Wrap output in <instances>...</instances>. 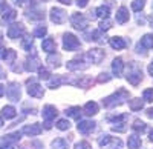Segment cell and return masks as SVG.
<instances>
[{
    "label": "cell",
    "instance_id": "22",
    "mask_svg": "<svg viewBox=\"0 0 153 149\" xmlns=\"http://www.w3.org/2000/svg\"><path fill=\"white\" fill-rule=\"evenodd\" d=\"M2 57H3V60L6 61V63H14V60H16V57H17V52L14 51V49H3V54H2Z\"/></svg>",
    "mask_w": 153,
    "mask_h": 149
},
{
    "label": "cell",
    "instance_id": "43",
    "mask_svg": "<svg viewBox=\"0 0 153 149\" xmlns=\"http://www.w3.org/2000/svg\"><path fill=\"white\" fill-rule=\"evenodd\" d=\"M75 149H92V146L89 145L87 142H78L75 145Z\"/></svg>",
    "mask_w": 153,
    "mask_h": 149
},
{
    "label": "cell",
    "instance_id": "9",
    "mask_svg": "<svg viewBox=\"0 0 153 149\" xmlns=\"http://www.w3.org/2000/svg\"><path fill=\"white\" fill-rule=\"evenodd\" d=\"M51 20L55 25H61L66 20V11H63L61 8H52L51 9Z\"/></svg>",
    "mask_w": 153,
    "mask_h": 149
},
{
    "label": "cell",
    "instance_id": "53",
    "mask_svg": "<svg viewBox=\"0 0 153 149\" xmlns=\"http://www.w3.org/2000/svg\"><path fill=\"white\" fill-rule=\"evenodd\" d=\"M2 126H3V118L0 117V128H2Z\"/></svg>",
    "mask_w": 153,
    "mask_h": 149
},
{
    "label": "cell",
    "instance_id": "8",
    "mask_svg": "<svg viewBox=\"0 0 153 149\" xmlns=\"http://www.w3.org/2000/svg\"><path fill=\"white\" fill-rule=\"evenodd\" d=\"M6 95H8V98L9 100H12V102H19L20 100V86L17 85V83H9V86L6 88Z\"/></svg>",
    "mask_w": 153,
    "mask_h": 149
},
{
    "label": "cell",
    "instance_id": "18",
    "mask_svg": "<svg viewBox=\"0 0 153 149\" xmlns=\"http://www.w3.org/2000/svg\"><path fill=\"white\" fill-rule=\"evenodd\" d=\"M42 48H43V51L49 52V54H54L55 52V49H57V45L52 39H45L43 43H42Z\"/></svg>",
    "mask_w": 153,
    "mask_h": 149
},
{
    "label": "cell",
    "instance_id": "5",
    "mask_svg": "<svg viewBox=\"0 0 153 149\" xmlns=\"http://www.w3.org/2000/svg\"><path fill=\"white\" fill-rule=\"evenodd\" d=\"M28 94L31 97H35V98H42L45 95V91L43 88L38 83H35L34 80H28Z\"/></svg>",
    "mask_w": 153,
    "mask_h": 149
},
{
    "label": "cell",
    "instance_id": "35",
    "mask_svg": "<svg viewBox=\"0 0 153 149\" xmlns=\"http://www.w3.org/2000/svg\"><path fill=\"white\" fill-rule=\"evenodd\" d=\"M65 82V79H61L60 76H57V77H54V79H51L49 80V88H52V89H55V88H58V86Z\"/></svg>",
    "mask_w": 153,
    "mask_h": 149
},
{
    "label": "cell",
    "instance_id": "15",
    "mask_svg": "<svg viewBox=\"0 0 153 149\" xmlns=\"http://www.w3.org/2000/svg\"><path fill=\"white\" fill-rule=\"evenodd\" d=\"M66 66H68V69H71V71H80V69H86V68H87V65L84 63V61L80 60V57L75 58V60L68 61Z\"/></svg>",
    "mask_w": 153,
    "mask_h": 149
},
{
    "label": "cell",
    "instance_id": "23",
    "mask_svg": "<svg viewBox=\"0 0 153 149\" xmlns=\"http://www.w3.org/2000/svg\"><path fill=\"white\" fill-rule=\"evenodd\" d=\"M139 46H143L146 49H152L153 48V34H146L143 35V39H141V45Z\"/></svg>",
    "mask_w": 153,
    "mask_h": 149
},
{
    "label": "cell",
    "instance_id": "11",
    "mask_svg": "<svg viewBox=\"0 0 153 149\" xmlns=\"http://www.w3.org/2000/svg\"><path fill=\"white\" fill-rule=\"evenodd\" d=\"M38 68H40V60H38V57L34 54L32 57H28L26 61H25V69L29 71V72H34L37 71Z\"/></svg>",
    "mask_w": 153,
    "mask_h": 149
},
{
    "label": "cell",
    "instance_id": "14",
    "mask_svg": "<svg viewBox=\"0 0 153 149\" xmlns=\"http://www.w3.org/2000/svg\"><path fill=\"white\" fill-rule=\"evenodd\" d=\"M43 118L46 120V121H51V120H54L55 117H57V109H55V106H52V105H46L45 108H43Z\"/></svg>",
    "mask_w": 153,
    "mask_h": 149
},
{
    "label": "cell",
    "instance_id": "17",
    "mask_svg": "<svg viewBox=\"0 0 153 149\" xmlns=\"http://www.w3.org/2000/svg\"><path fill=\"white\" fill-rule=\"evenodd\" d=\"M127 20H129V11H127L126 6H121V8L117 11V22H118L120 25H123V23H126Z\"/></svg>",
    "mask_w": 153,
    "mask_h": 149
},
{
    "label": "cell",
    "instance_id": "12",
    "mask_svg": "<svg viewBox=\"0 0 153 149\" xmlns=\"http://www.w3.org/2000/svg\"><path fill=\"white\" fill-rule=\"evenodd\" d=\"M76 128H78V132H81L83 135H87V134H91L95 129V121H89V120L80 121Z\"/></svg>",
    "mask_w": 153,
    "mask_h": 149
},
{
    "label": "cell",
    "instance_id": "26",
    "mask_svg": "<svg viewBox=\"0 0 153 149\" xmlns=\"http://www.w3.org/2000/svg\"><path fill=\"white\" fill-rule=\"evenodd\" d=\"M2 114H3L5 118H14V117L17 115V111H16L14 106H5V108L2 109Z\"/></svg>",
    "mask_w": 153,
    "mask_h": 149
},
{
    "label": "cell",
    "instance_id": "10",
    "mask_svg": "<svg viewBox=\"0 0 153 149\" xmlns=\"http://www.w3.org/2000/svg\"><path fill=\"white\" fill-rule=\"evenodd\" d=\"M22 132L26 134V135H29V137H35V135H40V134H42V126L38 125V123H32V125L23 126Z\"/></svg>",
    "mask_w": 153,
    "mask_h": 149
},
{
    "label": "cell",
    "instance_id": "36",
    "mask_svg": "<svg viewBox=\"0 0 153 149\" xmlns=\"http://www.w3.org/2000/svg\"><path fill=\"white\" fill-rule=\"evenodd\" d=\"M60 61H61V57H60L58 54H55V55H49V57H48V63H51V65L55 66V68L60 66Z\"/></svg>",
    "mask_w": 153,
    "mask_h": 149
},
{
    "label": "cell",
    "instance_id": "21",
    "mask_svg": "<svg viewBox=\"0 0 153 149\" xmlns=\"http://www.w3.org/2000/svg\"><path fill=\"white\" fill-rule=\"evenodd\" d=\"M127 145H129V149H139L143 143H141V139H139L136 134H133V135H129Z\"/></svg>",
    "mask_w": 153,
    "mask_h": 149
},
{
    "label": "cell",
    "instance_id": "33",
    "mask_svg": "<svg viewBox=\"0 0 153 149\" xmlns=\"http://www.w3.org/2000/svg\"><path fill=\"white\" fill-rule=\"evenodd\" d=\"M52 148L54 149H68V142L65 139H55L52 142Z\"/></svg>",
    "mask_w": 153,
    "mask_h": 149
},
{
    "label": "cell",
    "instance_id": "6",
    "mask_svg": "<svg viewBox=\"0 0 153 149\" xmlns=\"http://www.w3.org/2000/svg\"><path fill=\"white\" fill-rule=\"evenodd\" d=\"M25 34V26L22 23H12L11 26L8 28V37L9 39H19L20 35H23Z\"/></svg>",
    "mask_w": 153,
    "mask_h": 149
},
{
    "label": "cell",
    "instance_id": "16",
    "mask_svg": "<svg viewBox=\"0 0 153 149\" xmlns=\"http://www.w3.org/2000/svg\"><path fill=\"white\" fill-rule=\"evenodd\" d=\"M123 69H124V63H123V58L121 57H118V58H115L113 61H112V71H113V74L117 77H120L121 74H123Z\"/></svg>",
    "mask_w": 153,
    "mask_h": 149
},
{
    "label": "cell",
    "instance_id": "20",
    "mask_svg": "<svg viewBox=\"0 0 153 149\" xmlns=\"http://www.w3.org/2000/svg\"><path fill=\"white\" fill-rule=\"evenodd\" d=\"M83 111H84L86 115H95V114H98V105L95 102H87L84 105Z\"/></svg>",
    "mask_w": 153,
    "mask_h": 149
},
{
    "label": "cell",
    "instance_id": "3",
    "mask_svg": "<svg viewBox=\"0 0 153 149\" xmlns=\"http://www.w3.org/2000/svg\"><path fill=\"white\" fill-rule=\"evenodd\" d=\"M106 57L104 51L103 49H100V48H94V49H89L87 54H86V58L91 61V63H101L103 61V58Z\"/></svg>",
    "mask_w": 153,
    "mask_h": 149
},
{
    "label": "cell",
    "instance_id": "29",
    "mask_svg": "<svg viewBox=\"0 0 153 149\" xmlns=\"http://www.w3.org/2000/svg\"><path fill=\"white\" fill-rule=\"evenodd\" d=\"M129 106L132 111H141L144 106V100H141V98H133V100H130Z\"/></svg>",
    "mask_w": 153,
    "mask_h": 149
},
{
    "label": "cell",
    "instance_id": "52",
    "mask_svg": "<svg viewBox=\"0 0 153 149\" xmlns=\"http://www.w3.org/2000/svg\"><path fill=\"white\" fill-rule=\"evenodd\" d=\"M149 139H150V142H153V131L150 132V137H149Z\"/></svg>",
    "mask_w": 153,
    "mask_h": 149
},
{
    "label": "cell",
    "instance_id": "27",
    "mask_svg": "<svg viewBox=\"0 0 153 149\" xmlns=\"http://www.w3.org/2000/svg\"><path fill=\"white\" fill-rule=\"evenodd\" d=\"M109 14H110V12H109V6H100V8H97L95 9V16H98V17H101V19H109Z\"/></svg>",
    "mask_w": 153,
    "mask_h": 149
},
{
    "label": "cell",
    "instance_id": "2",
    "mask_svg": "<svg viewBox=\"0 0 153 149\" xmlns=\"http://www.w3.org/2000/svg\"><path fill=\"white\" fill-rule=\"evenodd\" d=\"M63 48H65L66 51H76V49L80 48V40L76 39L74 34L68 32V34L63 35Z\"/></svg>",
    "mask_w": 153,
    "mask_h": 149
},
{
    "label": "cell",
    "instance_id": "42",
    "mask_svg": "<svg viewBox=\"0 0 153 149\" xmlns=\"http://www.w3.org/2000/svg\"><path fill=\"white\" fill-rule=\"evenodd\" d=\"M110 79H112V77L109 76L107 72H101L100 76H98V82H100V83H106V82H109Z\"/></svg>",
    "mask_w": 153,
    "mask_h": 149
},
{
    "label": "cell",
    "instance_id": "50",
    "mask_svg": "<svg viewBox=\"0 0 153 149\" xmlns=\"http://www.w3.org/2000/svg\"><path fill=\"white\" fill-rule=\"evenodd\" d=\"M3 94H5V86L0 85V97H3Z\"/></svg>",
    "mask_w": 153,
    "mask_h": 149
},
{
    "label": "cell",
    "instance_id": "34",
    "mask_svg": "<svg viewBox=\"0 0 153 149\" xmlns=\"http://www.w3.org/2000/svg\"><path fill=\"white\" fill-rule=\"evenodd\" d=\"M28 17L31 19V20H42V19H45V14L42 11H37V9H31L29 12H28Z\"/></svg>",
    "mask_w": 153,
    "mask_h": 149
},
{
    "label": "cell",
    "instance_id": "45",
    "mask_svg": "<svg viewBox=\"0 0 153 149\" xmlns=\"http://www.w3.org/2000/svg\"><path fill=\"white\" fill-rule=\"evenodd\" d=\"M0 149H17L12 143H6V142H3V145L0 146Z\"/></svg>",
    "mask_w": 153,
    "mask_h": 149
},
{
    "label": "cell",
    "instance_id": "39",
    "mask_svg": "<svg viewBox=\"0 0 153 149\" xmlns=\"http://www.w3.org/2000/svg\"><path fill=\"white\" fill-rule=\"evenodd\" d=\"M144 5H146L144 0H133L132 2V9L133 11H141L144 8Z\"/></svg>",
    "mask_w": 153,
    "mask_h": 149
},
{
    "label": "cell",
    "instance_id": "48",
    "mask_svg": "<svg viewBox=\"0 0 153 149\" xmlns=\"http://www.w3.org/2000/svg\"><path fill=\"white\" fill-rule=\"evenodd\" d=\"M147 117H150V118H153V108H150V109H147Z\"/></svg>",
    "mask_w": 153,
    "mask_h": 149
},
{
    "label": "cell",
    "instance_id": "49",
    "mask_svg": "<svg viewBox=\"0 0 153 149\" xmlns=\"http://www.w3.org/2000/svg\"><path fill=\"white\" fill-rule=\"evenodd\" d=\"M149 72H150V76L153 77V61H152V63L149 65Z\"/></svg>",
    "mask_w": 153,
    "mask_h": 149
},
{
    "label": "cell",
    "instance_id": "41",
    "mask_svg": "<svg viewBox=\"0 0 153 149\" xmlns=\"http://www.w3.org/2000/svg\"><path fill=\"white\" fill-rule=\"evenodd\" d=\"M37 71H38V76H40V79H43V80H48L49 76H51V72H49L46 68H42V66H40Z\"/></svg>",
    "mask_w": 153,
    "mask_h": 149
},
{
    "label": "cell",
    "instance_id": "31",
    "mask_svg": "<svg viewBox=\"0 0 153 149\" xmlns=\"http://www.w3.org/2000/svg\"><path fill=\"white\" fill-rule=\"evenodd\" d=\"M46 32H48V28L45 26V25H38V26L34 29L32 35H34V37H40V39H43V37L46 35Z\"/></svg>",
    "mask_w": 153,
    "mask_h": 149
},
{
    "label": "cell",
    "instance_id": "1",
    "mask_svg": "<svg viewBox=\"0 0 153 149\" xmlns=\"http://www.w3.org/2000/svg\"><path fill=\"white\" fill-rule=\"evenodd\" d=\"M127 98H129V91H126V89H118L117 92H113L112 95L106 97L104 100H103V105L106 108H115V106H120L123 105Z\"/></svg>",
    "mask_w": 153,
    "mask_h": 149
},
{
    "label": "cell",
    "instance_id": "51",
    "mask_svg": "<svg viewBox=\"0 0 153 149\" xmlns=\"http://www.w3.org/2000/svg\"><path fill=\"white\" fill-rule=\"evenodd\" d=\"M58 2H61L63 5H71V2H72V0H58Z\"/></svg>",
    "mask_w": 153,
    "mask_h": 149
},
{
    "label": "cell",
    "instance_id": "38",
    "mask_svg": "<svg viewBox=\"0 0 153 149\" xmlns=\"http://www.w3.org/2000/svg\"><path fill=\"white\" fill-rule=\"evenodd\" d=\"M69 126H71V123H69L68 120H65V118H61V120L57 121V128H58L60 131H68Z\"/></svg>",
    "mask_w": 153,
    "mask_h": 149
},
{
    "label": "cell",
    "instance_id": "37",
    "mask_svg": "<svg viewBox=\"0 0 153 149\" xmlns=\"http://www.w3.org/2000/svg\"><path fill=\"white\" fill-rule=\"evenodd\" d=\"M112 28V22L109 19H104V20H101L100 22V31L103 32V31H109Z\"/></svg>",
    "mask_w": 153,
    "mask_h": 149
},
{
    "label": "cell",
    "instance_id": "19",
    "mask_svg": "<svg viewBox=\"0 0 153 149\" xmlns=\"http://www.w3.org/2000/svg\"><path fill=\"white\" fill-rule=\"evenodd\" d=\"M109 43H110V46H112L113 49H124V48L127 46L126 40L121 39V37H112V39L109 40Z\"/></svg>",
    "mask_w": 153,
    "mask_h": 149
},
{
    "label": "cell",
    "instance_id": "40",
    "mask_svg": "<svg viewBox=\"0 0 153 149\" xmlns=\"http://www.w3.org/2000/svg\"><path fill=\"white\" fill-rule=\"evenodd\" d=\"M143 100H146V102H153V88H149V89H146L144 92H143Z\"/></svg>",
    "mask_w": 153,
    "mask_h": 149
},
{
    "label": "cell",
    "instance_id": "7",
    "mask_svg": "<svg viewBox=\"0 0 153 149\" xmlns=\"http://www.w3.org/2000/svg\"><path fill=\"white\" fill-rule=\"evenodd\" d=\"M98 145H100V146H109V145H112L113 148H118V149L123 148L121 140L113 139V137H110V135H101L100 140H98Z\"/></svg>",
    "mask_w": 153,
    "mask_h": 149
},
{
    "label": "cell",
    "instance_id": "54",
    "mask_svg": "<svg viewBox=\"0 0 153 149\" xmlns=\"http://www.w3.org/2000/svg\"><path fill=\"white\" fill-rule=\"evenodd\" d=\"M2 40H3V39H2V34H0V45H2Z\"/></svg>",
    "mask_w": 153,
    "mask_h": 149
},
{
    "label": "cell",
    "instance_id": "44",
    "mask_svg": "<svg viewBox=\"0 0 153 149\" xmlns=\"http://www.w3.org/2000/svg\"><path fill=\"white\" fill-rule=\"evenodd\" d=\"M126 123H120V125H113L112 126V131H115V132H124L126 131Z\"/></svg>",
    "mask_w": 153,
    "mask_h": 149
},
{
    "label": "cell",
    "instance_id": "13",
    "mask_svg": "<svg viewBox=\"0 0 153 149\" xmlns=\"http://www.w3.org/2000/svg\"><path fill=\"white\" fill-rule=\"evenodd\" d=\"M141 79H143V74H141V71H139L136 66H133V71L127 74V80H129V83H132L133 86L139 85Z\"/></svg>",
    "mask_w": 153,
    "mask_h": 149
},
{
    "label": "cell",
    "instance_id": "30",
    "mask_svg": "<svg viewBox=\"0 0 153 149\" xmlns=\"http://www.w3.org/2000/svg\"><path fill=\"white\" fill-rule=\"evenodd\" d=\"M32 46H34V42L31 39V35H25L23 40H22V48L25 49V51H31Z\"/></svg>",
    "mask_w": 153,
    "mask_h": 149
},
{
    "label": "cell",
    "instance_id": "47",
    "mask_svg": "<svg viewBox=\"0 0 153 149\" xmlns=\"http://www.w3.org/2000/svg\"><path fill=\"white\" fill-rule=\"evenodd\" d=\"M12 2H14L16 5H19V6H23L25 3H26V0H12Z\"/></svg>",
    "mask_w": 153,
    "mask_h": 149
},
{
    "label": "cell",
    "instance_id": "25",
    "mask_svg": "<svg viewBox=\"0 0 153 149\" xmlns=\"http://www.w3.org/2000/svg\"><path fill=\"white\" fill-rule=\"evenodd\" d=\"M66 115H69L71 118H75V120H78L80 115H81V109L78 106H72L69 109H66Z\"/></svg>",
    "mask_w": 153,
    "mask_h": 149
},
{
    "label": "cell",
    "instance_id": "24",
    "mask_svg": "<svg viewBox=\"0 0 153 149\" xmlns=\"http://www.w3.org/2000/svg\"><path fill=\"white\" fill-rule=\"evenodd\" d=\"M16 16H17L16 9L6 8V9H3V16H2V19H3V22H11V20H14V19H16Z\"/></svg>",
    "mask_w": 153,
    "mask_h": 149
},
{
    "label": "cell",
    "instance_id": "28",
    "mask_svg": "<svg viewBox=\"0 0 153 149\" xmlns=\"http://www.w3.org/2000/svg\"><path fill=\"white\" fill-rule=\"evenodd\" d=\"M20 139H22V132H19V131L5 135V142H6V143H12V145H14L16 142H19Z\"/></svg>",
    "mask_w": 153,
    "mask_h": 149
},
{
    "label": "cell",
    "instance_id": "46",
    "mask_svg": "<svg viewBox=\"0 0 153 149\" xmlns=\"http://www.w3.org/2000/svg\"><path fill=\"white\" fill-rule=\"evenodd\" d=\"M87 2H89V0H76V5H78L80 8H84L87 5Z\"/></svg>",
    "mask_w": 153,
    "mask_h": 149
},
{
    "label": "cell",
    "instance_id": "32",
    "mask_svg": "<svg viewBox=\"0 0 153 149\" xmlns=\"http://www.w3.org/2000/svg\"><path fill=\"white\" fill-rule=\"evenodd\" d=\"M132 128H133V131H136V132H146V129H147V125L144 121H141V120H135V123L132 125Z\"/></svg>",
    "mask_w": 153,
    "mask_h": 149
},
{
    "label": "cell",
    "instance_id": "4",
    "mask_svg": "<svg viewBox=\"0 0 153 149\" xmlns=\"http://www.w3.org/2000/svg\"><path fill=\"white\" fill-rule=\"evenodd\" d=\"M71 23H72V26L76 28V29H86L87 26V19L80 14V12H72V16H71Z\"/></svg>",
    "mask_w": 153,
    "mask_h": 149
}]
</instances>
